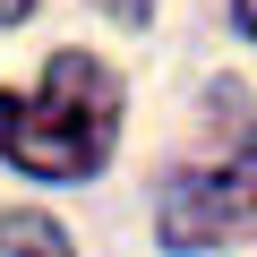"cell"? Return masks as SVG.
Masks as SVG:
<instances>
[{"mask_svg": "<svg viewBox=\"0 0 257 257\" xmlns=\"http://www.w3.org/2000/svg\"><path fill=\"white\" fill-rule=\"evenodd\" d=\"M103 9H111L120 26H146V18H155V0H103Z\"/></svg>", "mask_w": 257, "mask_h": 257, "instance_id": "obj_4", "label": "cell"}, {"mask_svg": "<svg viewBox=\"0 0 257 257\" xmlns=\"http://www.w3.org/2000/svg\"><path fill=\"white\" fill-rule=\"evenodd\" d=\"M18 18H35V0H0V26H18Z\"/></svg>", "mask_w": 257, "mask_h": 257, "instance_id": "obj_5", "label": "cell"}, {"mask_svg": "<svg viewBox=\"0 0 257 257\" xmlns=\"http://www.w3.org/2000/svg\"><path fill=\"white\" fill-rule=\"evenodd\" d=\"M231 9H240V26H248V35H257V0H231Z\"/></svg>", "mask_w": 257, "mask_h": 257, "instance_id": "obj_6", "label": "cell"}, {"mask_svg": "<svg viewBox=\"0 0 257 257\" xmlns=\"http://www.w3.org/2000/svg\"><path fill=\"white\" fill-rule=\"evenodd\" d=\"M120 138V77L94 52H52L35 94H0V155L35 180H94Z\"/></svg>", "mask_w": 257, "mask_h": 257, "instance_id": "obj_1", "label": "cell"}, {"mask_svg": "<svg viewBox=\"0 0 257 257\" xmlns=\"http://www.w3.org/2000/svg\"><path fill=\"white\" fill-rule=\"evenodd\" d=\"M0 257H69V231L52 214H0Z\"/></svg>", "mask_w": 257, "mask_h": 257, "instance_id": "obj_3", "label": "cell"}, {"mask_svg": "<svg viewBox=\"0 0 257 257\" xmlns=\"http://www.w3.org/2000/svg\"><path fill=\"white\" fill-rule=\"evenodd\" d=\"M257 223V128L206 172H172L163 197H155V231L163 248H214V240H240Z\"/></svg>", "mask_w": 257, "mask_h": 257, "instance_id": "obj_2", "label": "cell"}]
</instances>
